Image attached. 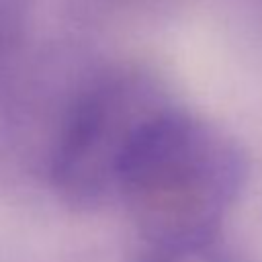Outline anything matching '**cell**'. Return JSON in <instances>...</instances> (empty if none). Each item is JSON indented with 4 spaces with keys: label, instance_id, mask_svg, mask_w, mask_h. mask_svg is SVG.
I'll use <instances>...</instances> for the list:
<instances>
[{
    "label": "cell",
    "instance_id": "obj_1",
    "mask_svg": "<svg viewBox=\"0 0 262 262\" xmlns=\"http://www.w3.org/2000/svg\"><path fill=\"white\" fill-rule=\"evenodd\" d=\"M248 180L239 143L219 125L172 102L137 137L117 205L145 244L221 235Z\"/></svg>",
    "mask_w": 262,
    "mask_h": 262
},
{
    "label": "cell",
    "instance_id": "obj_2",
    "mask_svg": "<svg viewBox=\"0 0 262 262\" xmlns=\"http://www.w3.org/2000/svg\"><path fill=\"white\" fill-rule=\"evenodd\" d=\"M172 102L156 74L131 63L102 66L72 80L39 164L47 188L78 211L117 205L137 137Z\"/></svg>",
    "mask_w": 262,
    "mask_h": 262
},
{
    "label": "cell",
    "instance_id": "obj_3",
    "mask_svg": "<svg viewBox=\"0 0 262 262\" xmlns=\"http://www.w3.org/2000/svg\"><path fill=\"white\" fill-rule=\"evenodd\" d=\"M135 262H250L221 235L145 244Z\"/></svg>",
    "mask_w": 262,
    "mask_h": 262
},
{
    "label": "cell",
    "instance_id": "obj_4",
    "mask_svg": "<svg viewBox=\"0 0 262 262\" xmlns=\"http://www.w3.org/2000/svg\"><path fill=\"white\" fill-rule=\"evenodd\" d=\"M29 29L27 0H0V82L20 57Z\"/></svg>",
    "mask_w": 262,
    "mask_h": 262
}]
</instances>
